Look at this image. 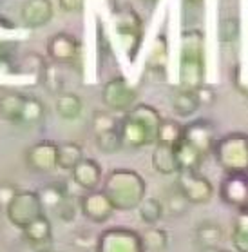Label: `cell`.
I'll use <instances>...</instances> for the list:
<instances>
[{
  "label": "cell",
  "mask_w": 248,
  "mask_h": 252,
  "mask_svg": "<svg viewBox=\"0 0 248 252\" xmlns=\"http://www.w3.org/2000/svg\"><path fill=\"white\" fill-rule=\"evenodd\" d=\"M191 203L185 200V196L178 190V187L174 185L172 189L168 190V194L165 196V203H163V211L168 212L170 216H181L189 211Z\"/></svg>",
  "instance_id": "cell-32"
},
{
  "label": "cell",
  "mask_w": 248,
  "mask_h": 252,
  "mask_svg": "<svg viewBox=\"0 0 248 252\" xmlns=\"http://www.w3.org/2000/svg\"><path fill=\"white\" fill-rule=\"evenodd\" d=\"M220 198L228 207L239 211L248 209V174H225L220 184Z\"/></svg>",
  "instance_id": "cell-13"
},
{
  "label": "cell",
  "mask_w": 248,
  "mask_h": 252,
  "mask_svg": "<svg viewBox=\"0 0 248 252\" xmlns=\"http://www.w3.org/2000/svg\"><path fill=\"white\" fill-rule=\"evenodd\" d=\"M83 158H85V156H83V149H82L80 143H76V142L58 143V153H56L58 169L71 172Z\"/></svg>",
  "instance_id": "cell-22"
},
{
  "label": "cell",
  "mask_w": 248,
  "mask_h": 252,
  "mask_svg": "<svg viewBox=\"0 0 248 252\" xmlns=\"http://www.w3.org/2000/svg\"><path fill=\"white\" fill-rule=\"evenodd\" d=\"M55 109L62 120L73 122L76 118H80L82 111H83V102L76 93H62L56 96Z\"/></svg>",
  "instance_id": "cell-21"
},
{
  "label": "cell",
  "mask_w": 248,
  "mask_h": 252,
  "mask_svg": "<svg viewBox=\"0 0 248 252\" xmlns=\"http://www.w3.org/2000/svg\"><path fill=\"white\" fill-rule=\"evenodd\" d=\"M174 153H176V161H178L179 171H199L201 163L205 161V156L183 140L174 147Z\"/></svg>",
  "instance_id": "cell-24"
},
{
  "label": "cell",
  "mask_w": 248,
  "mask_h": 252,
  "mask_svg": "<svg viewBox=\"0 0 248 252\" xmlns=\"http://www.w3.org/2000/svg\"><path fill=\"white\" fill-rule=\"evenodd\" d=\"M116 33H118L123 53L127 55L131 62H134L139 53V47H141V40H143V26H141V18L136 15V11L121 9L118 13Z\"/></svg>",
  "instance_id": "cell-7"
},
{
  "label": "cell",
  "mask_w": 248,
  "mask_h": 252,
  "mask_svg": "<svg viewBox=\"0 0 248 252\" xmlns=\"http://www.w3.org/2000/svg\"><path fill=\"white\" fill-rule=\"evenodd\" d=\"M221 252H232V251H225V249H221Z\"/></svg>",
  "instance_id": "cell-43"
},
{
  "label": "cell",
  "mask_w": 248,
  "mask_h": 252,
  "mask_svg": "<svg viewBox=\"0 0 248 252\" xmlns=\"http://www.w3.org/2000/svg\"><path fill=\"white\" fill-rule=\"evenodd\" d=\"M17 185L9 184V182H2L0 184V211H6L7 205L11 203V200L15 198V194L18 192Z\"/></svg>",
  "instance_id": "cell-38"
},
{
  "label": "cell",
  "mask_w": 248,
  "mask_h": 252,
  "mask_svg": "<svg viewBox=\"0 0 248 252\" xmlns=\"http://www.w3.org/2000/svg\"><path fill=\"white\" fill-rule=\"evenodd\" d=\"M162 122V115L154 105L136 103L118 124L123 147L139 151L149 145H156Z\"/></svg>",
  "instance_id": "cell-1"
},
{
  "label": "cell",
  "mask_w": 248,
  "mask_h": 252,
  "mask_svg": "<svg viewBox=\"0 0 248 252\" xmlns=\"http://www.w3.org/2000/svg\"><path fill=\"white\" fill-rule=\"evenodd\" d=\"M199 252H221L220 247H205V249H199Z\"/></svg>",
  "instance_id": "cell-41"
},
{
  "label": "cell",
  "mask_w": 248,
  "mask_h": 252,
  "mask_svg": "<svg viewBox=\"0 0 248 252\" xmlns=\"http://www.w3.org/2000/svg\"><path fill=\"white\" fill-rule=\"evenodd\" d=\"M185 4L191 7H201L205 4V0H185Z\"/></svg>",
  "instance_id": "cell-40"
},
{
  "label": "cell",
  "mask_w": 248,
  "mask_h": 252,
  "mask_svg": "<svg viewBox=\"0 0 248 252\" xmlns=\"http://www.w3.org/2000/svg\"><path fill=\"white\" fill-rule=\"evenodd\" d=\"M176 187L191 205L208 203L214 196V185L199 171H179L176 174Z\"/></svg>",
  "instance_id": "cell-9"
},
{
  "label": "cell",
  "mask_w": 248,
  "mask_h": 252,
  "mask_svg": "<svg viewBox=\"0 0 248 252\" xmlns=\"http://www.w3.org/2000/svg\"><path fill=\"white\" fill-rule=\"evenodd\" d=\"M96 252H145V247L138 230L109 227L98 234Z\"/></svg>",
  "instance_id": "cell-6"
},
{
  "label": "cell",
  "mask_w": 248,
  "mask_h": 252,
  "mask_svg": "<svg viewBox=\"0 0 248 252\" xmlns=\"http://www.w3.org/2000/svg\"><path fill=\"white\" fill-rule=\"evenodd\" d=\"M212 155L225 174H248V134L228 132L218 138Z\"/></svg>",
  "instance_id": "cell-4"
},
{
  "label": "cell",
  "mask_w": 248,
  "mask_h": 252,
  "mask_svg": "<svg viewBox=\"0 0 248 252\" xmlns=\"http://www.w3.org/2000/svg\"><path fill=\"white\" fill-rule=\"evenodd\" d=\"M47 252H51V251H47Z\"/></svg>",
  "instance_id": "cell-44"
},
{
  "label": "cell",
  "mask_w": 248,
  "mask_h": 252,
  "mask_svg": "<svg viewBox=\"0 0 248 252\" xmlns=\"http://www.w3.org/2000/svg\"><path fill=\"white\" fill-rule=\"evenodd\" d=\"M239 33H241V26H239V18L237 17L223 18L218 26V34H220V40L223 44H232L234 40H237Z\"/></svg>",
  "instance_id": "cell-33"
},
{
  "label": "cell",
  "mask_w": 248,
  "mask_h": 252,
  "mask_svg": "<svg viewBox=\"0 0 248 252\" xmlns=\"http://www.w3.org/2000/svg\"><path fill=\"white\" fill-rule=\"evenodd\" d=\"M102 102L109 111L129 113L138 102V91L123 76H114L102 87Z\"/></svg>",
  "instance_id": "cell-8"
},
{
  "label": "cell",
  "mask_w": 248,
  "mask_h": 252,
  "mask_svg": "<svg viewBox=\"0 0 248 252\" xmlns=\"http://www.w3.org/2000/svg\"><path fill=\"white\" fill-rule=\"evenodd\" d=\"M221 241H223V229L216 221H201L196 227V243L199 249L220 247Z\"/></svg>",
  "instance_id": "cell-25"
},
{
  "label": "cell",
  "mask_w": 248,
  "mask_h": 252,
  "mask_svg": "<svg viewBox=\"0 0 248 252\" xmlns=\"http://www.w3.org/2000/svg\"><path fill=\"white\" fill-rule=\"evenodd\" d=\"M55 209H56L58 218L62 220V221H65V223H71V221L76 218L78 211H80V198H75V196H65L64 200L60 201Z\"/></svg>",
  "instance_id": "cell-34"
},
{
  "label": "cell",
  "mask_w": 248,
  "mask_h": 252,
  "mask_svg": "<svg viewBox=\"0 0 248 252\" xmlns=\"http://www.w3.org/2000/svg\"><path fill=\"white\" fill-rule=\"evenodd\" d=\"M183 138V126L174 118H165L160 126L158 131V142L156 143H165L170 147H176Z\"/></svg>",
  "instance_id": "cell-31"
},
{
  "label": "cell",
  "mask_w": 248,
  "mask_h": 252,
  "mask_svg": "<svg viewBox=\"0 0 248 252\" xmlns=\"http://www.w3.org/2000/svg\"><path fill=\"white\" fill-rule=\"evenodd\" d=\"M141 2H156V0H141Z\"/></svg>",
  "instance_id": "cell-42"
},
{
  "label": "cell",
  "mask_w": 248,
  "mask_h": 252,
  "mask_svg": "<svg viewBox=\"0 0 248 252\" xmlns=\"http://www.w3.org/2000/svg\"><path fill=\"white\" fill-rule=\"evenodd\" d=\"M218 138L220 136H218L216 126L207 118H197V120L183 126V138L181 140L192 145L196 151H199L205 158L208 155H212L214 143Z\"/></svg>",
  "instance_id": "cell-11"
},
{
  "label": "cell",
  "mask_w": 248,
  "mask_h": 252,
  "mask_svg": "<svg viewBox=\"0 0 248 252\" xmlns=\"http://www.w3.org/2000/svg\"><path fill=\"white\" fill-rule=\"evenodd\" d=\"M80 212L92 223H105L116 211L104 190H92L80 196Z\"/></svg>",
  "instance_id": "cell-14"
},
{
  "label": "cell",
  "mask_w": 248,
  "mask_h": 252,
  "mask_svg": "<svg viewBox=\"0 0 248 252\" xmlns=\"http://www.w3.org/2000/svg\"><path fill=\"white\" fill-rule=\"evenodd\" d=\"M150 163H152V169H154L158 174H162V176H172V174H178V171H179L174 147L165 145V143H156V145H154Z\"/></svg>",
  "instance_id": "cell-20"
},
{
  "label": "cell",
  "mask_w": 248,
  "mask_h": 252,
  "mask_svg": "<svg viewBox=\"0 0 248 252\" xmlns=\"http://www.w3.org/2000/svg\"><path fill=\"white\" fill-rule=\"evenodd\" d=\"M4 212H6L7 221L13 227L24 230L29 223H33L36 218L44 216L46 209H44V203H42L38 190L20 189Z\"/></svg>",
  "instance_id": "cell-5"
},
{
  "label": "cell",
  "mask_w": 248,
  "mask_h": 252,
  "mask_svg": "<svg viewBox=\"0 0 248 252\" xmlns=\"http://www.w3.org/2000/svg\"><path fill=\"white\" fill-rule=\"evenodd\" d=\"M104 194L114 211L127 212L138 209L147 196V182L133 169H112L104 180Z\"/></svg>",
  "instance_id": "cell-3"
},
{
  "label": "cell",
  "mask_w": 248,
  "mask_h": 252,
  "mask_svg": "<svg viewBox=\"0 0 248 252\" xmlns=\"http://www.w3.org/2000/svg\"><path fill=\"white\" fill-rule=\"evenodd\" d=\"M46 53L55 65H73L80 60L82 44L71 33L60 31L49 36L46 44Z\"/></svg>",
  "instance_id": "cell-10"
},
{
  "label": "cell",
  "mask_w": 248,
  "mask_h": 252,
  "mask_svg": "<svg viewBox=\"0 0 248 252\" xmlns=\"http://www.w3.org/2000/svg\"><path fill=\"white\" fill-rule=\"evenodd\" d=\"M139 218L147 227H156V223H160V220L163 218V203L158 198H152V196H145V200L139 203L138 207Z\"/></svg>",
  "instance_id": "cell-28"
},
{
  "label": "cell",
  "mask_w": 248,
  "mask_h": 252,
  "mask_svg": "<svg viewBox=\"0 0 248 252\" xmlns=\"http://www.w3.org/2000/svg\"><path fill=\"white\" fill-rule=\"evenodd\" d=\"M17 71V46L13 42L0 40V73Z\"/></svg>",
  "instance_id": "cell-35"
},
{
  "label": "cell",
  "mask_w": 248,
  "mask_h": 252,
  "mask_svg": "<svg viewBox=\"0 0 248 252\" xmlns=\"http://www.w3.org/2000/svg\"><path fill=\"white\" fill-rule=\"evenodd\" d=\"M145 252H163L168 247V232L160 227H147L141 232Z\"/></svg>",
  "instance_id": "cell-29"
},
{
  "label": "cell",
  "mask_w": 248,
  "mask_h": 252,
  "mask_svg": "<svg viewBox=\"0 0 248 252\" xmlns=\"http://www.w3.org/2000/svg\"><path fill=\"white\" fill-rule=\"evenodd\" d=\"M205 86V33L185 29L179 40V87L196 91Z\"/></svg>",
  "instance_id": "cell-2"
},
{
  "label": "cell",
  "mask_w": 248,
  "mask_h": 252,
  "mask_svg": "<svg viewBox=\"0 0 248 252\" xmlns=\"http://www.w3.org/2000/svg\"><path fill=\"white\" fill-rule=\"evenodd\" d=\"M94 143H96V149L102 155H116L123 149V142L120 136V129H109V131H102L94 134Z\"/></svg>",
  "instance_id": "cell-27"
},
{
  "label": "cell",
  "mask_w": 248,
  "mask_h": 252,
  "mask_svg": "<svg viewBox=\"0 0 248 252\" xmlns=\"http://www.w3.org/2000/svg\"><path fill=\"white\" fill-rule=\"evenodd\" d=\"M247 211H248V209H247Z\"/></svg>",
  "instance_id": "cell-45"
},
{
  "label": "cell",
  "mask_w": 248,
  "mask_h": 252,
  "mask_svg": "<svg viewBox=\"0 0 248 252\" xmlns=\"http://www.w3.org/2000/svg\"><path fill=\"white\" fill-rule=\"evenodd\" d=\"M46 118V105L40 98L26 94V103H24V116L22 126H38Z\"/></svg>",
  "instance_id": "cell-30"
},
{
  "label": "cell",
  "mask_w": 248,
  "mask_h": 252,
  "mask_svg": "<svg viewBox=\"0 0 248 252\" xmlns=\"http://www.w3.org/2000/svg\"><path fill=\"white\" fill-rule=\"evenodd\" d=\"M24 103H26V94L22 93L7 91L0 94V118L13 126H22Z\"/></svg>",
  "instance_id": "cell-19"
},
{
  "label": "cell",
  "mask_w": 248,
  "mask_h": 252,
  "mask_svg": "<svg viewBox=\"0 0 248 252\" xmlns=\"http://www.w3.org/2000/svg\"><path fill=\"white\" fill-rule=\"evenodd\" d=\"M194 94H196V100H197V103H199V107H210V105H214L216 100H218L216 91H214L210 86H207V84L201 87H197L196 91H194Z\"/></svg>",
  "instance_id": "cell-37"
},
{
  "label": "cell",
  "mask_w": 248,
  "mask_h": 252,
  "mask_svg": "<svg viewBox=\"0 0 248 252\" xmlns=\"http://www.w3.org/2000/svg\"><path fill=\"white\" fill-rule=\"evenodd\" d=\"M58 6L65 13H80L85 6V0H58Z\"/></svg>",
  "instance_id": "cell-39"
},
{
  "label": "cell",
  "mask_w": 248,
  "mask_h": 252,
  "mask_svg": "<svg viewBox=\"0 0 248 252\" xmlns=\"http://www.w3.org/2000/svg\"><path fill=\"white\" fill-rule=\"evenodd\" d=\"M232 245L236 252H248V211H239L234 218Z\"/></svg>",
  "instance_id": "cell-26"
},
{
  "label": "cell",
  "mask_w": 248,
  "mask_h": 252,
  "mask_svg": "<svg viewBox=\"0 0 248 252\" xmlns=\"http://www.w3.org/2000/svg\"><path fill=\"white\" fill-rule=\"evenodd\" d=\"M120 122H116L114 118L107 113H96L92 118V127H94V134L102 131H109V129H116Z\"/></svg>",
  "instance_id": "cell-36"
},
{
  "label": "cell",
  "mask_w": 248,
  "mask_h": 252,
  "mask_svg": "<svg viewBox=\"0 0 248 252\" xmlns=\"http://www.w3.org/2000/svg\"><path fill=\"white\" fill-rule=\"evenodd\" d=\"M170 105H172V111L176 113V116H179V118H191L199 109V103H197L194 91H187L181 87H178L174 91L172 98H170Z\"/></svg>",
  "instance_id": "cell-23"
},
{
  "label": "cell",
  "mask_w": 248,
  "mask_h": 252,
  "mask_svg": "<svg viewBox=\"0 0 248 252\" xmlns=\"http://www.w3.org/2000/svg\"><path fill=\"white\" fill-rule=\"evenodd\" d=\"M167 62H168V42L165 34H158L150 46L147 58V75L154 76L158 82L167 80Z\"/></svg>",
  "instance_id": "cell-17"
},
{
  "label": "cell",
  "mask_w": 248,
  "mask_h": 252,
  "mask_svg": "<svg viewBox=\"0 0 248 252\" xmlns=\"http://www.w3.org/2000/svg\"><path fill=\"white\" fill-rule=\"evenodd\" d=\"M51 0H24L20 6V24L28 29H40L53 20Z\"/></svg>",
  "instance_id": "cell-15"
},
{
  "label": "cell",
  "mask_w": 248,
  "mask_h": 252,
  "mask_svg": "<svg viewBox=\"0 0 248 252\" xmlns=\"http://www.w3.org/2000/svg\"><path fill=\"white\" fill-rule=\"evenodd\" d=\"M71 182L80 187L85 192H92L98 190L100 184L104 182V171L102 165L94 158H83L78 165L71 171Z\"/></svg>",
  "instance_id": "cell-16"
},
{
  "label": "cell",
  "mask_w": 248,
  "mask_h": 252,
  "mask_svg": "<svg viewBox=\"0 0 248 252\" xmlns=\"http://www.w3.org/2000/svg\"><path fill=\"white\" fill-rule=\"evenodd\" d=\"M58 143L53 140H40L26 151V165L38 174H51L58 169Z\"/></svg>",
  "instance_id": "cell-12"
},
{
  "label": "cell",
  "mask_w": 248,
  "mask_h": 252,
  "mask_svg": "<svg viewBox=\"0 0 248 252\" xmlns=\"http://www.w3.org/2000/svg\"><path fill=\"white\" fill-rule=\"evenodd\" d=\"M24 240L28 241L31 247H35L36 251L47 252L49 245L53 241V223L51 220L47 218L46 214L36 218L33 223H29L26 229L22 230Z\"/></svg>",
  "instance_id": "cell-18"
}]
</instances>
